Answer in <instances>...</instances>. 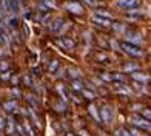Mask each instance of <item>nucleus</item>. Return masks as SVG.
Listing matches in <instances>:
<instances>
[{"instance_id": "1", "label": "nucleus", "mask_w": 151, "mask_h": 136, "mask_svg": "<svg viewBox=\"0 0 151 136\" xmlns=\"http://www.w3.org/2000/svg\"><path fill=\"white\" fill-rule=\"evenodd\" d=\"M120 50L128 54L131 57H142L143 56V51L139 45H134V43H129V42H122L120 43Z\"/></svg>"}, {"instance_id": "2", "label": "nucleus", "mask_w": 151, "mask_h": 136, "mask_svg": "<svg viewBox=\"0 0 151 136\" xmlns=\"http://www.w3.org/2000/svg\"><path fill=\"white\" fill-rule=\"evenodd\" d=\"M131 124L140 130H145V132H151V121L145 119V118H137V116H133L131 118Z\"/></svg>"}, {"instance_id": "3", "label": "nucleus", "mask_w": 151, "mask_h": 136, "mask_svg": "<svg viewBox=\"0 0 151 136\" xmlns=\"http://www.w3.org/2000/svg\"><path fill=\"white\" fill-rule=\"evenodd\" d=\"M91 22L102 26V28H108V26L113 25V19L111 17H105V16H100V14H93L91 16Z\"/></svg>"}, {"instance_id": "4", "label": "nucleus", "mask_w": 151, "mask_h": 136, "mask_svg": "<svg viewBox=\"0 0 151 136\" xmlns=\"http://www.w3.org/2000/svg\"><path fill=\"white\" fill-rule=\"evenodd\" d=\"M100 118H102V122H104V124H109L111 119H113V110L108 105L102 107L100 108Z\"/></svg>"}, {"instance_id": "5", "label": "nucleus", "mask_w": 151, "mask_h": 136, "mask_svg": "<svg viewBox=\"0 0 151 136\" xmlns=\"http://www.w3.org/2000/svg\"><path fill=\"white\" fill-rule=\"evenodd\" d=\"M65 8L70 12H73V14H82V12H83V6L77 2H68L65 5Z\"/></svg>"}, {"instance_id": "6", "label": "nucleus", "mask_w": 151, "mask_h": 136, "mask_svg": "<svg viewBox=\"0 0 151 136\" xmlns=\"http://www.w3.org/2000/svg\"><path fill=\"white\" fill-rule=\"evenodd\" d=\"M94 60L99 64H108L109 60H111V57H109V54L105 53V51H97L94 54Z\"/></svg>"}, {"instance_id": "7", "label": "nucleus", "mask_w": 151, "mask_h": 136, "mask_svg": "<svg viewBox=\"0 0 151 136\" xmlns=\"http://www.w3.org/2000/svg\"><path fill=\"white\" fill-rule=\"evenodd\" d=\"M57 45L65 50H71V48H74V40L70 37H62V39H57Z\"/></svg>"}, {"instance_id": "8", "label": "nucleus", "mask_w": 151, "mask_h": 136, "mask_svg": "<svg viewBox=\"0 0 151 136\" xmlns=\"http://www.w3.org/2000/svg\"><path fill=\"white\" fill-rule=\"evenodd\" d=\"M117 5L120 8H127V9H131V8H136L139 5V0H119Z\"/></svg>"}, {"instance_id": "9", "label": "nucleus", "mask_w": 151, "mask_h": 136, "mask_svg": "<svg viewBox=\"0 0 151 136\" xmlns=\"http://www.w3.org/2000/svg\"><path fill=\"white\" fill-rule=\"evenodd\" d=\"M127 42L134 43V45H140L142 43V36L140 34H136V33H129L128 37H127Z\"/></svg>"}, {"instance_id": "10", "label": "nucleus", "mask_w": 151, "mask_h": 136, "mask_svg": "<svg viewBox=\"0 0 151 136\" xmlns=\"http://www.w3.org/2000/svg\"><path fill=\"white\" fill-rule=\"evenodd\" d=\"M17 108H19V105H17V102H16V101H6L5 104H3V110H5V111H8V113L16 111Z\"/></svg>"}, {"instance_id": "11", "label": "nucleus", "mask_w": 151, "mask_h": 136, "mask_svg": "<svg viewBox=\"0 0 151 136\" xmlns=\"http://www.w3.org/2000/svg\"><path fill=\"white\" fill-rule=\"evenodd\" d=\"M131 77H133V80H137V82H148L150 80V77L147 76V74H143V73H139V71H134V73H131Z\"/></svg>"}, {"instance_id": "12", "label": "nucleus", "mask_w": 151, "mask_h": 136, "mask_svg": "<svg viewBox=\"0 0 151 136\" xmlns=\"http://www.w3.org/2000/svg\"><path fill=\"white\" fill-rule=\"evenodd\" d=\"M88 113L91 114V116L97 121V122H102V118H100V111H97V107L96 105H88Z\"/></svg>"}, {"instance_id": "13", "label": "nucleus", "mask_w": 151, "mask_h": 136, "mask_svg": "<svg viewBox=\"0 0 151 136\" xmlns=\"http://www.w3.org/2000/svg\"><path fill=\"white\" fill-rule=\"evenodd\" d=\"M26 116H29V119L32 121V124L36 125V127H40V122H39V118H37V114L34 113V110L29 107V108H26Z\"/></svg>"}, {"instance_id": "14", "label": "nucleus", "mask_w": 151, "mask_h": 136, "mask_svg": "<svg viewBox=\"0 0 151 136\" xmlns=\"http://www.w3.org/2000/svg\"><path fill=\"white\" fill-rule=\"evenodd\" d=\"M125 74L123 73H111V82H116V84H123L125 82Z\"/></svg>"}, {"instance_id": "15", "label": "nucleus", "mask_w": 151, "mask_h": 136, "mask_svg": "<svg viewBox=\"0 0 151 136\" xmlns=\"http://www.w3.org/2000/svg\"><path fill=\"white\" fill-rule=\"evenodd\" d=\"M63 23H65V22H63V19L57 17V19L52 22V25H51V31H52V33H59V31H60V28L63 26Z\"/></svg>"}, {"instance_id": "16", "label": "nucleus", "mask_w": 151, "mask_h": 136, "mask_svg": "<svg viewBox=\"0 0 151 136\" xmlns=\"http://www.w3.org/2000/svg\"><path fill=\"white\" fill-rule=\"evenodd\" d=\"M139 64H125L122 67V70L125 73H134V71H139Z\"/></svg>"}, {"instance_id": "17", "label": "nucleus", "mask_w": 151, "mask_h": 136, "mask_svg": "<svg viewBox=\"0 0 151 136\" xmlns=\"http://www.w3.org/2000/svg\"><path fill=\"white\" fill-rule=\"evenodd\" d=\"M56 90H57V93L60 94V98H62V99H63V101H68L70 94H68V91H66V88L63 87V84H59V85L56 87Z\"/></svg>"}, {"instance_id": "18", "label": "nucleus", "mask_w": 151, "mask_h": 136, "mask_svg": "<svg viewBox=\"0 0 151 136\" xmlns=\"http://www.w3.org/2000/svg\"><path fill=\"white\" fill-rule=\"evenodd\" d=\"M14 130H16V122H14L12 118H9L8 121H6V132H8L9 135H16Z\"/></svg>"}, {"instance_id": "19", "label": "nucleus", "mask_w": 151, "mask_h": 136, "mask_svg": "<svg viewBox=\"0 0 151 136\" xmlns=\"http://www.w3.org/2000/svg\"><path fill=\"white\" fill-rule=\"evenodd\" d=\"M23 128H25V132L28 133V136H36V133H34V128L29 125V121L25 118V121H23Z\"/></svg>"}, {"instance_id": "20", "label": "nucleus", "mask_w": 151, "mask_h": 136, "mask_svg": "<svg viewBox=\"0 0 151 136\" xmlns=\"http://www.w3.org/2000/svg\"><path fill=\"white\" fill-rule=\"evenodd\" d=\"M25 99L29 102V105H31L32 108H37V107H39V99L34 96V94H28V96H26Z\"/></svg>"}, {"instance_id": "21", "label": "nucleus", "mask_w": 151, "mask_h": 136, "mask_svg": "<svg viewBox=\"0 0 151 136\" xmlns=\"http://www.w3.org/2000/svg\"><path fill=\"white\" fill-rule=\"evenodd\" d=\"M71 88H73L74 91H82V90H83V84H82L79 79H73V82H71Z\"/></svg>"}, {"instance_id": "22", "label": "nucleus", "mask_w": 151, "mask_h": 136, "mask_svg": "<svg viewBox=\"0 0 151 136\" xmlns=\"http://www.w3.org/2000/svg\"><path fill=\"white\" fill-rule=\"evenodd\" d=\"M59 67H60V62L57 59H54L52 62L50 64V67H48V71H50V73H56L59 70Z\"/></svg>"}, {"instance_id": "23", "label": "nucleus", "mask_w": 151, "mask_h": 136, "mask_svg": "<svg viewBox=\"0 0 151 136\" xmlns=\"http://www.w3.org/2000/svg\"><path fill=\"white\" fill-rule=\"evenodd\" d=\"M22 82H23V85H25V87H28V88H32V87H34V80H32V77H31V76H28V74L22 77Z\"/></svg>"}, {"instance_id": "24", "label": "nucleus", "mask_w": 151, "mask_h": 136, "mask_svg": "<svg viewBox=\"0 0 151 136\" xmlns=\"http://www.w3.org/2000/svg\"><path fill=\"white\" fill-rule=\"evenodd\" d=\"M82 94H83V98H85L86 101H93V99L96 98L94 91H91V90H86V88H83V90H82Z\"/></svg>"}, {"instance_id": "25", "label": "nucleus", "mask_w": 151, "mask_h": 136, "mask_svg": "<svg viewBox=\"0 0 151 136\" xmlns=\"http://www.w3.org/2000/svg\"><path fill=\"white\" fill-rule=\"evenodd\" d=\"M17 26H19V20H17V17H9V19H8V28L16 30Z\"/></svg>"}, {"instance_id": "26", "label": "nucleus", "mask_w": 151, "mask_h": 136, "mask_svg": "<svg viewBox=\"0 0 151 136\" xmlns=\"http://www.w3.org/2000/svg\"><path fill=\"white\" fill-rule=\"evenodd\" d=\"M140 114H142V118H145V119L151 121V108H148V107L142 108V110H140Z\"/></svg>"}, {"instance_id": "27", "label": "nucleus", "mask_w": 151, "mask_h": 136, "mask_svg": "<svg viewBox=\"0 0 151 136\" xmlns=\"http://www.w3.org/2000/svg\"><path fill=\"white\" fill-rule=\"evenodd\" d=\"M68 71H70V76L73 79H79L80 77V70H77V68H68Z\"/></svg>"}, {"instance_id": "28", "label": "nucleus", "mask_w": 151, "mask_h": 136, "mask_svg": "<svg viewBox=\"0 0 151 136\" xmlns=\"http://www.w3.org/2000/svg\"><path fill=\"white\" fill-rule=\"evenodd\" d=\"M42 3L46 6L48 9H54V8H56V2H54V0H42Z\"/></svg>"}, {"instance_id": "29", "label": "nucleus", "mask_w": 151, "mask_h": 136, "mask_svg": "<svg viewBox=\"0 0 151 136\" xmlns=\"http://www.w3.org/2000/svg\"><path fill=\"white\" fill-rule=\"evenodd\" d=\"M129 132H131V135H133V136H148V135H145V133H143V132L140 130V128H137V127H133Z\"/></svg>"}, {"instance_id": "30", "label": "nucleus", "mask_w": 151, "mask_h": 136, "mask_svg": "<svg viewBox=\"0 0 151 136\" xmlns=\"http://www.w3.org/2000/svg\"><path fill=\"white\" fill-rule=\"evenodd\" d=\"M116 135L117 136H133L131 132H128L127 128H119V130H116Z\"/></svg>"}, {"instance_id": "31", "label": "nucleus", "mask_w": 151, "mask_h": 136, "mask_svg": "<svg viewBox=\"0 0 151 136\" xmlns=\"http://www.w3.org/2000/svg\"><path fill=\"white\" fill-rule=\"evenodd\" d=\"M11 77V71L6 70V71H0V80H8Z\"/></svg>"}, {"instance_id": "32", "label": "nucleus", "mask_w": 151, "mask_h": 136, "mask_svg": "<svg viewBox=\"0 0 151 136\" xmlns=\"http://www.w3.org/2000/svg\"><path fill=\"white\" fill-rule=\"evenodd\" d=\"M133 87H134L136 91H142L143 90V84L142 82H137V80H134V82H133Z\"/></svg>"}, {"instance_id": "33", "label": "nucleus", "mask_w": 151, "mask_h": 136, "mask_svg": "<svg viewBox=\"0 0 151 136\" xmlns=\"http://www.w3.org/2000/svg\"><path fill=\"white\" fill-rule=\"evenodd\" d=\"M100 77H102V80H105V82H111V73H102Z\"/></svg>"}, {"instance_id": "34", "label": "nucleus", "mask_w": 151, "mask_h": 136, "mask_svg": "<svg viewBox=\"0 0 151 136\" xmlns=\"http://www.w3.org/2000/svg\"><path fill=\"white\" fill-rule=\"evenodd\" d=\"M56 110H57V111H65V110H66L65 102H59V104H56Z\"/></svg>"}, {"instance_id": "35", "label": "nucleus", "mask_w": 151, "mask_h": 136, "mask_svg": "<svg viewBox=\"0 0 151 136\" xmlns=\"http://www.w3.org/2000/svg\"><path fill=\"white\" fill-rule=\"evenodd\" d=\"M6 70H9L8 62H5V60H0V71H6Z\"/></svg>"}, {"instance_id": "36", "label": "nucleus", "mask_w": 151, "mask_h": 136, "mask_svg": "<svg viewBox=\"0 0 151 136\" xmlns=\"http://www.w3.org/2000/svg\"><path fill=\"white\" fill-rule=\"evenodd\" d=\"M111 26H113L116 31H125V26H123L122 23H113Z\"/></svg>"}, {"instance_id": "37", "label": "nucleus", "mask_w": 151, "mask_h": 136, "mask_svg": "<svg viewBox=\"0 0 151 136\" xmlns=\"http://www.w3.org/2000/svg\"><path fill=\"white\" fill-rule=\"evenodd\" d=\"M5 125H6V121H5V118H2V116H0V130H3V128H5Z\"/></svg>"}, {"instance_id": "38", "label": "nucleus", "mask_w": 151, "mask_h": 136, "mask_svg": "<svg viewBox=\"0 0 151 136\" xmlns=\"http://www.w3.org/2000/svg\"><path fill=\"white\" fill-rule=\"evenodd\" d=\"M11 82L14 84V85H17V84H19V76H12V77H11Z\"/></svg>"}, {"instance_id": "39", "label": "nucleus", "mask_w": 151, "mask_h": 136, "mask_svg": "<svg viewBox=\"0 0 151 136\" xmlns=\"http://www.w3.org/2000/svg\"><path fill=\"white\" fill-rule=\"evenodd\" d=\"M97 2H99V0H86V3L91 5V6H96V5H97Z\"/></svg>"}, {"instance_id": "40", "label": "nucleus", "mask_w": 151, "mask_h": 136, "mask_svg": "<svg viewBox=\"0 0 151 136\" xmlns=\"http://www.w3.org/2000/svg\"><path fill=\"white\" fill-rule=\"evenodd\" d=\"M111 46H113L114 50H119V46H120V45H119L117 42H116V40H113V42H111Z\"/></svg>"}, {"instance_id": "41", "label": "nucleus", "mask_w": 151, "mask_h": 136, "mask_svg": "<svg viewBox=\"0 0 151 136\" xmlns=\"http://www.w3.org/2000/svg\"><path fill=\"white\" fill-rule=\"evenodd\" d=\"M32 71H34V74H36V76H37V74L40 76V73H42V68H40V67H39V68H34Z\"/></svg>"}, {"instance_id": "42", "label": "nucleus", "mask_w": 151, "mask_h": 136, "mask_svg": "<svg viewBox=\"0 0 151 136\" xmlns=\"http://www.w3.org/2000/svg\"><path fill=\"white\" fill-rule=\"evenodd\" d=\"M82 135H83V136H88V133H86V132H82Z\"/></svg>"}, {"instance_id": "43", "label": "nucleus", "mask_w": 151, "mask_h": 136, "mask_svg": "<svg viewBox=\"0 0 151 136\" xmlns=\"http://www.w3.org/2000/svg\"><path fill=\"white\" fill-rule=\"evenodd\" d=\"M65 136H74V135H73V133H66Z\"/></svg>"}, {"instance_id": "44", "label": "nucleus", "mask_w": 151, "mask_h": 136, "mask_svg": "<svg viewBox=\"0 0 151 136\" xmlns=\"http://www.w3.org/2000/svg\"><path fill=\"white\" fill-rule=\"evenodd\" d=\"M0 46H2V42H0Z\"/></svg>"}]
</instances>
